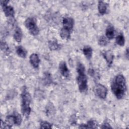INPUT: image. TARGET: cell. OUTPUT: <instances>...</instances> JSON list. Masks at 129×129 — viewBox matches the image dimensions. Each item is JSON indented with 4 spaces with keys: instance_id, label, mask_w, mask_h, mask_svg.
<instances>
[{
    "instance_id": "cell-3",
    "label": "cell",
    "mask_w": 129,
    "mask_h": 129,
    "mask_svg": "<svg viewBox=\"0 0 129 129\" xmlns=\"http://www.w3.org/2000/svg\"><path fill=\"white\" fill-rule=\"evenodd\" d=\"M21 110L22 114L26 117H29L31 111L30 104L31 96L26 87H24L21 93Z\"/></svg>"
},
{
    "instance_id": "cell-7",
    "label": "cell",
    "mask_w": 129,
    "mask_h": 129,
    "mask_svg": "<svg viewBox=\"0 0 129 129\" xmlns=\"http://www.w3.org/2000/svg\"><path fill=\"white\" fill-rule=\"evenodd\" d=\"M95 95L100 99H104L107 95V89L104 85L101 84H97L94 89Z\"/></svg>"
},
{
    "instance_id": "cell-21",
    "label": "cell",
    "mask_w": 129,
    "mask_h": 129,
    "mask_svg": "<svg viewBox=\"0 0 129 129\" xmlns=\"http://www.w3.org/2000/svg\"><path fill=\"white\" fill-rule=\"evenodd\" d=\"M71 33L63 29H61L60 31V36L63 39L68 40L71 36Z\"/></svg>"
},
{
    "instance_id": "cell-19",
    "label": "cell",
    "mask_w": 129,
    "mask_h": 129,
    "mask_svg": "<svg viewBox=\"0 0 129 129\" xmlns=\"http://www.w3.org/2000/svg\"><path fill=\"white\" fill-rule=\"evenodd\" d=\"M115 42L116 44L120 46H123L125 43V38L122 33L119 34L116 37Z\"/></svg>"
},
{
    "instance_id": "cell-18",
    "label": "cell",
    "mask_w": 129,
    "mask_h": 129,
    "mask_svg": "<svg viewBox=\"0 0 129 129\" xmlns=\"http://www.w3.org/2000/svg\"><path fill=\"white\" fill-rule=\"evenodd\" d=\"M48 47L51 50H57L60 49V44L56 40H51L48 42Z\"/></svg>"
},
{
    "instance_id": "cell-15",
    "label": "cell",
    "mask_w": 129,
    "mask_h": 129,
    "mask_svg": "<svg viewBox=\"0 0 129 129\" xmlns=\"http://www.w3.org/2000/svg\"><path fill=\"white\" fill-rule=\"evenodd\" d=\"M16 52L19 57L23 58L26 57L27 51L22 46L19 45L17 46L16 47Z\"/></svg>"
},
{
    "instance_id": "cell-11",
    "label": "cell",
    "mask_w": 129,
    "mask_h": 129,
    "mask_svg": "<svg viewBox=\"0 0 129 129\" xmlns=\"http://www.w3.org/2000/svg\"><path fill=\"white\" fill-rule=\"evenodd\" d=\"M30 62L34 68H38L40 63V59L38 54L32 53L30 56Z\"/></svg>"
},
{
    "instance_id": "cell-14",
    "label": "cell",
    "mask_w": 129,
    "mask_h": 129,
    "mask_svg": "<svg viewBox=\"0 0 129 129\" xmlns=\"http://www.w3.org/2000/svg\"><path fill=\"white\" fill-rule=\"evenodd\" d=\"M107 10V4L103 1H99L98 3V10L101 15L106 14Z\"/></svg>"
},
{
    "instance_id": "cell-8",
    "label": "cell",
    "mask_w": 129,
    "mask_h": 129,
    "mask_svg": "<svg viewBox=\"0 0 129 129\" xmlns=\"http://www.w3.org/2000/svg\"><path fill=\"white\" fill-rule=\"evenodd\" d=\"M62 29L70 33H72L74 28V20L71 17H65L62 20Z\"/></svg>"
},
{
    "instance_id": "cell-9",
    "label": "cell",
    "mask_w": 129,
    "mask_h": 129,
    "mask_svg": "<svg viewBox=\"0 0 129 129\" xmlns=\"http://www.w3.org/2000/svg\"><path fill=\"white\" fill-rule=\"evenodd\" d=\"M102 55L105 59L108 66H111L113 63L114 55L113 53L110 50H106L102 52Z\"/></svg>"
},
{
    "instance_id": "cell-4",
    "label": "cell",
    "mask_w": 129,
    "mask_h": 129,
    "mask_svg": "<svg viewBox=\"0 0 129 129\" xmlns=\"http://www.w3.org/2000/svg\"><path fill=\"white\" fill-rule=\"evenodd\" d=\"M22 118L20 114L14 112L12 114L8 115L6 118V123L8 128H11L13 125H20L21 124Z\"/></svg>"
},
{
    "instance_id": "cell-13",
    "label": "cell",
    "mask_w": 129,
    "mask_h": 129,
    "mask_svg": "<svg viewBox=\"0 0 129 129\" xmlns=\"http://www.w3.org/2000/svg\"><path fill=\"white\" fill-rule=\"evenodd\" d=\"M82 51L84 55L88 60H90L92 58L93 55V49L91 46L89 45L84 46Z\"/></svg>"
},
{
    "instance_id": "cell-27",
    "label": "cell",
    "mask_w": 129,
    "mask_h": 129,
    "mask_svg": "<svg viewBox=\"0 0 129 129\" xmlns=\"http://www.w3.org/2000/svg\"><path fill=\"white\" fill-rule=\"evenodd\" d=\"M126 57H128V49H127L126 51Z\"/></svg>"
},
{
    "instance_id": "cell-20",
    "label": "cell",
    "mask_w": 129,
    "mask_h": 129,
    "mask_svg": "<svg viewBox=\"0 0 129 129\" xmlns=\"http://www.w3.org/2000/svg\"><path fill=\"white\" fill-rule=\"evenodd\" d=\"M43 81L44 82V83L46 85L50 84L52 81L51 75L49 73H45Z\"/></svg>"
},
{
    "instance_id": "cell-5",
    "label": "cell",
    "mask_w": 129,
    "mask_h": 129,
    "mask_svg": "<svg viewBox=\"0 0 129 129\" xmlns=\"http://www.w3.org/2000/svg\"><path fill=\"white\" fill-rule=\"evenodd\" d=\"M25 25L31 35L35 36L39 33V28L37 25L36 20L34 18H28L25 20Z\"/></svg>"
},
{
    "instance_id": "cell-2",
    "label": "cell",
    "mask_w": 129,
    "mask_h": 129,
    "mask_svg": "<svg viewBox=\"0 0 129 129\" xmlns=\"http://www.w3.org/2000/svg\"><path fill=\"white\" fill-rule=\"evenodd\" d=\"M78 76L77 78L79 90L81 93H86L88 90L87 77L85 74V67L81 62H78L77 66Z\"/></svg>"
},
{
    "instance_id": "cell-1",
    "label": "cell",
    "mask_w": 129,
    "mask_h": 129,
    "mask_svg": "<svg viewBox=\"0 0 129 129\" xmlns=\"http://www.w3.org/2000/svg\"><path fill=\"white\" fill-rule=\"evenodd\" d=\"M111 91L117 99H122L126 91V84L124 77L121 75H117L114 78L111 85Z\"/></svg>"
},
{
    "instance_id": "cell-6",
    "label": "cell",
    "mask_w": 129,
    "mask_h": 129,
    "mask_svg": "<svg viewBox=\"0 0 129 129\" xmlns=\"http://www.w3.org/2000/svg\"><path fill=\"white\" fill-rule=\"evenodd\" d=\"M9 1H2L1 2L3 11L7 17L13 19L15 16V11L13 7L8 5Z\"/></svg>"
},
{
    "instance_id": "cell-26",
    "label": "cell",
    "mask_w": 129,
    "mask_h": 129,
    "mask_svg": "<svg viewBox=\"0 0 129 129\" xmlns=\"http://www.w3.org/2000/svg\"><path fill=\"white\" fill-rule=\"evenodd\" d=\"M101 128H112V127L110 125L109 123L108 122H104L102 124V126H101Z\"/></svg>"
},
{
    "instance_id": "cell-17",
    "label": "cell",
    "mask_w": 129,
    "mask_h": 129,
    "mask_svg": "<svg viewBox=\"0 0 129 129\" xmlns=\"http://www.w3.org/2000/svg\"><path fill=\"white\" fill-rule=\"evenodd\" d=\"M105 36L108 39L111 40L113 38L114 36V30L112 25H109L105 31Z\"/></svg>"
},
{
    "instance_id": "cell-10",
    "label": "cell",
    "mask_w": 129,
    "mask_h": 129,
    "mask_svg": "<svg viewBox=\"0 0 129 129\" xmlns=\"http://www.w3.org/2000/svg\"><path fill=\"white\" fill-rule=\"evenodd\" d=\"M59 70L60 74L65 78H69L70 75V73L69 69L67 67L65 61H61L59 64Z\"/></svg>"
},
{
    "instance_id": "cell-24",
    "label": "cell",
    "mask_w": 129,
    "mask_h": 129,
    "mask_svg": "<svg viewBox=\"0 0 129 129\" xmlns=\"http://www.w3.org/2000/svg\"><path fill=\"white\" fill-rule=\"evenodd\" d=\"M40 127L41 128H51L52 124L47 121H41L40 123Z\"/></svg>"
},
{
    "instance_id": "cell-25",
    "label": "cell",
    "mask_w": 129,
    "mask_h": 129,
    "mask_svg": "<svg viewBox=\"0 0 129 129\" xmlns=\"http://www.w3.org/2000/svg\"><path fill=\"white\" fill-rule=\"evenodd\" d=\"M1 50L4 52H7L9 50V48L8 44L5 42H2V41L1 42Z\"/></svg>"
},
{
    "instance_id": "cell-16",
    "label": "cell",
    "mask_w": 129,
    "mask_h": 129,
    "mask_svg": "<svg viewBox=\"0 0 129 129\" xmlns=\"http://www.w3.org/2000/svg\"><path fill=\"white\" fill-rule=\"evenodd\" d=\"M97 127V123L93 120H90L86 124H82L79 126V128H95Z\"/></svg>"
},
{
    "instance_id": "cell-23",
    "label": "cell",
    "mask_w": 129,
    "mask_h": 129,
    "mask_svg": "<svg viewBox=\"0 0 129 129\" xmlns=\"http://www.w3.org/2000/svg\"><path fill=\"white\" fill-rule=\"evenodd\" d=\"M98 43L100 46H106L108 43V40L107 38L104 36H101L98 40Z\"/></svg>"
},
{
    "instance_id": "cell-22",
    "label": "cell",
    "mask_w": 129,
    "mask_h": 129,
    "mask_svg": "<svg viewBox=\"0 0 129 129\" xmlns=\"http://www.w3.org/2000/svg\"><path fill=\"white\" fill-rule=\"evenodd\" d=\"M46 113L48 114V115H52L53 113H54V107L52 104V103L49 102L47 105L46 107Z\"/></svg>"
},
{
    "instance_id": "cell-12",
    "label": "cell",
    "mask_w": 129,
    "mask_h": 129,
    "mask_svg": "<svg viewBox=\"0 0 129 129\" xmlns=\"http://www.w3.org/2000/svg\"><path fill=\"white\" fill-rule=\"evenodd\" d=\"M13 37L15 41L17 42H20L22 40L23 37V33L21 29L18 26H17L15 28L13 34Z\"/></svg>"
}]
</instances>
